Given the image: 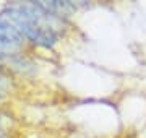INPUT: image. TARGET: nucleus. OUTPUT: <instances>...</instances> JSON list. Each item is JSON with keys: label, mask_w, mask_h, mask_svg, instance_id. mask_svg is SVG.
Segmentation results:
<instances>
[{"label": "nucleus", "mask_w": 146, "mask_h": 138, "mask_svg": "<svg viewBox=\"0 0 146 138\" xmlns=\"http://www.w3.org/2000/svg\"><path fill=\"white\" fill-rule=\"evenodd\" d=\"M0 20H5L29 41L52 47L57 42L58 33L55 29L57 16L42 3H13L2 11Z\"/></svg>", "instance_id": "nucleus-1"}, {"label": "nucleus", "mask_w": 146, "mask_h": 138, "mask_svg": "<svg viewBox=\"0 0 146 138\" xmlns=\"http://www.w3.org/2000/svg\"><path fill=\"white\" fill-rule=\"evenodd\" d=\"M23 36L13 25L0 20V55H11L21 50Z\"/></svg>", "instance_id": "nucleus-2"}]
</instances>
